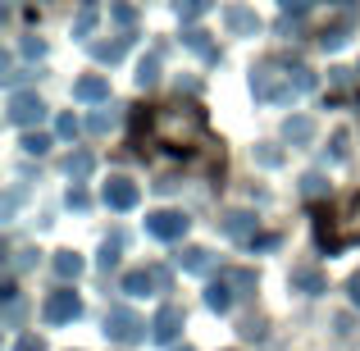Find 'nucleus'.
<instances>
[{"label": "nucleus", "mask_w": 360, "mask_h": 351, "mask_svg": "<svg viewBox=\"0 0 360 351\" xmlns=\"http://www.w3.org/2000/svg\"><path fill=\"white\" fill-rule=\"evenodd\" d=\"M224 23H229V32H238V37H255V32H260V14L246 9V5H229V9H224Z\"/></svg>", "instance_id": "10"}, {"label": "nucleus", "mask_w": 360, "mask_h": 351, "mask_svg": "<svg viewBox=\"0 0 360 351\" xmlns=\"http://www.w3.org/2000/svg\"><path fill=\"white\" fill-rule=\"evenodd\" d=\"M23 55H27V60H41V55H46V42H41V37H27V42H23Z\"/></svg>", "instance_id": "31"}, {"label": "nucleus", "mask_w": 360, "mask_h": 351, "mask_svg": "<svg viewBox=\"0 0 360 351\" xmlns=\"http://www.w3.org/2000/svg\"><path fill=\"white\" fill-rule=\"evenodd\" d=\"M123 292H128V297H146V292H160V288H155V274H150V264H146V269L123 274Z\"/></svg>", "instance_id": "17"}, {"label": "nucleus", "mask_w": 360, "mask_h": 351, "mask_svg": "<svg viewBox=\"0 0 360 351\" xmlns=\"http://www.w3.org/2000/svg\"><path fill=\"white\" fill-rule=\"evenodd\" d=\"M224 279H229L238 292H255V269H229Z\"/></svg>", "instance_id": "28"}, {"label": "nucleus", "mask_w": 360, "mask_h": 351, "mask_svg": "<svg viewBox=\"0 0 360 351\" xmlns=\"http://www.w3.org/2000/svg\"><path fill=\"white\" fill-rule=\"evenodd\" d=\"M187 229H192V219L183 210H150L146 215V233L160 237V242H178V237H187Z\"/></svg>", "instance_id": "5"}, {"label": "nucleus", "mask_w": 360, "mask_h": 351, "mask_svg": "<svg viewBox=\"0 0 360 351\" xmlns=\"http://www.w3.org/2000/svg\"><path fill=\"white\" fill-rule=\"evenodd\" d=\"M233 297H238V292H233V283L224 279V274H219V279L210 283V288H205V306H210L214 315H224V310L233 306Z\"/></svg>", "instance_id": "15"}, {"label": "nucleus", "mask_w": 360, "mask_h": 351, "mask_svg": "<svg viewBox=\"0 0 360 351\" xmlns=\"http://www.w3.org/2000/svg\"><path fill=\"white\" fill-rule=\"evenodd\" d=\"M101 196H105L110 210H132V205L141 201V187H137V183H128V178H110Z\"/></svg>", "instance_id": "9"}, {"label": "nucleus", "mask_w": 360, "mask_h": 351, "mask_svg": "<svg viewBox=\"0 0 360 351\" xmlns=\"http://www.w3.org/2000/svg\"><path fill=\"white\" fill-rule=\"evenodd\" d=\"M0 297H5V306H9V301H18V288H14V279H5V288H0Z\"/></svg>", "instance_id": "39"}, {"label": "nucleus", "mask_w": 360, "mask_h": 351, "mask_svg": "<svg viewBox=\"0 0 360 351\" xmlns=\"http://www.w3.org/2000/svg\"><path fill=\"white\" fill-rule=\"evenodd\" d=\"M69 178L73 183H82V178H91V169H96V155H91V151H78V155H69Z\"/></svg>", "instance_id": "21"}, {"label": "nucleus", "mask_w": 360, "mask_h": 351, "mask_svg": "<svg viewBox=\"0 0 360 351\" xmlns=\"http://www.w3.org/2000/svg\"><path fill=\"white\" fill-rule=\"evenodd\" d=\"M91 27H96V5H82L73 18V37H91Z\"/></svg>", "instance_id": "27"}, {"label": "nucleus", "mask_w": 360, "mask_h": 351, "mask_svg": "<svg viewBox=\"0 0 360 351\" xmlns=\"http://www.w3.org/2000/svg\"><path fill=\"white\" fill-rule=\"evenodd\" d=\"M174 5H178V18H183V23H192V18H201L214 0H174Z\"/></svg>", "instance_id": "25"}, {"label": "nucleus", "mask_w": 360, "mask_h": 351, "mask_svg": "<svg viewBox=\"0 0 360 351\" xmlns=\"http://www.w3.org/2000/svg\"><path fill=\"white\" fill-rule=\"evenodd\" d=\"M87 192H82V187H73V192H69V210H87Z\"/></svg>", "instance_id": "36"}, {"label": "nucleus", "mask_w": 360, "mask_h": 351, "mask_svg": "<svg viewBox=\"0 0 360 351\" xmlns=\"http://www.w3.org/2000/svg\"><path fill=\"white\" fill-rule=\"evenodd\" d=\"M73 96L87 101V106H96V101H110V82L101 78V73H87V78L73 82Z\"/></svg>", "instance_id": "12"}, {"label": "nucleus", "mask_w": 360, "mask_h": 351, "mask_svg": "<svg viewBox=\"0 0 360 351\" xmlns=\"http://www.w3.org/2000/svg\"><path fill=\"white\" fill-rule=\"evenodd\" d=\"M105 333L115 338V343L123 347H132V343H141L146 338V324H141L132 310H123V306H110V315H105Z\"/></svg>", "instance_id": "4"}, {"label": "nucleus", "mask_w": 360, "mask_h": 351, "mask_svg": "<svg viewBox=\"0 0 360 351\" xmlns=\"http://www.w3.org/2000/svg\"><path fill=\"white\" fill-rule=\"evenodd\" d=\"M18 146H23L27 155H46V151H51V137H46V132H32V128H27Z\"/></svg>", "instance_id": "26"}, {"label": "nucleus", "mask_w": 360, "mask_h": 351, "mask_svg": "<svg viewBox=\"0 0 360 351\" xmlns=\"http://www.w3.org/2000/svg\"><path fill=\"white\" fill-rule=\"evenodd\" d=\"M174 351H196V347H174Z\"/></svg>", "instance_id": "42"}, {"label": "nucleus", "mask_w": 360, "mask_h": 351, "mask_svg": "<svg viewBox=\"0 0 360 351\" xmlns=\"http://www.w3.org/2000/svg\"><path fill=\"white\" fill-rule=\"evenodd\" d=\"M55 274H60L64 283L78 279V274H82V255L78 251H55Z\"/></svg>", "instance_id": "20"}, {"label": "nucleus", "mask_w": 360, "mask_h": 351, "mask_svg": "<svg viewBox=\"0 0 360 351\" xmlns=\"http://www.w3.org/2000/svg\"><path fill=\"white\" fill-rule=\"evenodd\" d=\"M315 87V73L306 69V64H297V69H278V64H260V69L251 73V91L255 101H274V106H288L292 96H301V91Z\"/></svg>", "instance_id": "3"}, {"label": "nucleus", "mask_w": 360, "mask_h": 351, "mask_svg": "<svg viewBox=\"0 0 360 351\" xmlns=\"http://www.w3.org/2000/svg\"><path fill=\"white\" fill-rule=\"evenodd\" d=\"M219 224H224V233H229V237H238V242L255 237V215H251V210H229Z\"/></svg>", "instance_id": "14"}, {"label": "nucleus", "mask_w": 360, "mask_h": 351, "mask_svg": "<svg viewBox=\"0 0 360 351\" xmlns=\"http://www.w3.org/2000/svg\"><path fill=\"white\" fill-rule=\"evenodd\" d=\"M251 246H255V251H274V246H278V233H260V237H251Z\"/></svg>", "instance_id": "33"}, {"label": "nucleus", "mask_w": 360, "mask_h": 351, "mask_svg": "<svg viewBox=\"0 0 360 351\" xmlns=\"http://www.w3.org/2000/svg\"><path fill=\"white\" fill-rule=\"evenodd\" d=\"M292 292H306V297H319V292H328V279L315 269V264H297V269H292Z\"/></svg>", "instance_id": "11"}, {"label": "nucleus", "mask_w": 360, "mask_h": 351, "mask_svg": "<svg viewBox=\"0 0 360 351\" xmlns=\"http://www.w3.org/2000/svg\"><path fill=\"white\" fill-rule=\"evenodd\" d=\"M352 301H356V310H360V274L352 279Z\"/></svg>", "instance_id": "41"}, {"label": "nucleus", "mask_w": 360, "mask_h": 351, "mask_svg": "<svg viewBox=\"0 0 360 351\" xmlns=\"http://www.w3.org/2000/svg\"><path fill=\"white\" fill-rule=\"evenodd\" d=\"M128 42H132V32H123L119 42H101V46H96V60H101V64H119L123 51H128Z\"/></svg>", "instance_id": "22"}, {"label": "nucleus", "mask_w": 360, "mask_h": 351, "mask_svg": "<svg viewBox=\"0 0 360 351\" xmlns=\"http://www.w3.org/2000/svg\"><path fill=\"white\" fill-rule=\"evenodd\" d=\"M115 123H119V110H110V106H105V110H96V115H91V123H87V128L96 132V137H105V132L115 128Z\"/></svg>", "instance_id": "24"}, {"label": "nucleus", "mask_w": 360, "mask_h": 351, "mask_svg": "<svg viewBox=\"0 0 360 351\" xmlns=\"http://www.w3.org/2000/svg\"><path fill=\"white\" fill-rule=\"evenodd\" d=\"M146 128L160 146L178 151V155H183V151H196L205 141V115L196 106H160L155 115L146 119Z\"/></svg>", "instance_id": "1"}, {"label": "nucleus", "mask_w": 360, "mask_h": 351, "mask_svg": "<svg viewBox=\"0 0 360 351\" xmlns=\"http://www.w3.org/2000/svg\"><path fill=\"white\" fill-rule=\"evenodd\" d=\"M210 264H214V255L205 246H183V255H178V269H187V274H210Z\"/></svg>", "instance_id": "16"}, {"label": "nucleus", "mask_w": 360, "mask_h": 351, "mask_svg": "<svg viewBox=\"0 0 360 351\" xmlns=\"http://www.w3.org/2000/svg\"><path fill=\"white\" fill-rule=\"evenodd\" d=\"M41 119H46V101L37 96V91H14V96H9V123L37 128Z\"/></svg>", "instance_id": "7"}, {"label": "nucleus", "mask_w": 360, "mask_h": 351, "mask_svg": "<svg viewBox=\"0 0 360 351\" xmlns=\"http://www.w3.org/2000/svg\"><path fill=\"white\" fill-rule=\"evenodd\" d=\"M78 128H82L78 115H60L55 119V132H60V137H78Z\"/></svg>", "instance_id": "30"}, {"label": "nucleus", "mask_w": 360, "mask_h": 351, "mask_svg": "<svg viewBox=\"0 0 360 351\" xmlns=\"http://www.w3.org/2000/svg\"><path fill=\"white\" fill-rule=\"evenodd\" d=\"M278 9H283V14H306L310 0H278Z\"/></svg>", "instance_id": "35"}, {"label": "nucleus", "mask_w": 360, "mask_h": 351, "mask_svg": "<svg viewBox=\"0 0 360 351\" xmlns=\"http://www.w3.org/2000/svg\"><path fill=\"white\" fill-rule=\"evenodd\" d=\"M255 160H260V165H269V169H274V165H278L283 155H278V151H274V146H255Z\"/></svg>", "instance_id": "34"}, {"label": "nucleus", "mask_w": 360, "mask_h": 351, "mask_svg": "<svg viewBox=\"0 0 360 351\" xmlns=\"http://www.w3.org/2000/svg\"><path fill=\"white\" fill-rule=\"evenodd\" d=\"M283 137H288L292 146H310V141H315V119L310 115H292L288 123H283Z\"/></svg>", "instance_id": "13"}, {"label": "nucleus", "mask_w": 360, "mask_h": 351, "mask_svg": "<svg viewBox=\"0 0 360 351\" xmlns=\"http://www.w3.org/2000/svg\"><path fill=\"white\" fill-rule=\"evenodd\" d=\"M315 237L328 255L356 246L360 242V192L347 196V201H338V205H319L315 210Z\"/></svg>", "instance_id": "2"}, {"label": "nucleus", "mask_w": 360, "mask_h": 351, "mask_svg": "<svg viewBox=\"0 0 360 351\" xmlns=\"http://www.w3.org/2000/svg\"><path fill=\"white\" fill-rule=\"evenodd\" d=\"M324 187H328V183H324L319 174H306V178H301V192H306L310 201H315V196H324Z\"/></svg>", "instance_id": "29"}, {"label": "nucleus", "mask_w": 360, "mask_h": 351, "mask_svg": "<svg viewBox=\"0 0 360 351\" xmlns=\"http://www.w3.org/2000/svg\"><path fill=\"white\" fill-rule=\"evenodd\" d=\"M160 82V55H146V60L137 64V87L146 91V87H155Z\"/></svg>", "instance_id": "23"}, {"label": "nucleus", "mask_w": 360, "mask_h": 351, "mask_svg": "<svg viewBox=\"0 0 360 351\" xmlns=\"http://www.w3.org/2000/svg\"><path fill=\"white\" fill-rule=\"evenodd\" d=\"M150 274H155V288L169 292V269H165V264H150Z\"/></svg>", "instance_id": "38"}, {"label": "nucleus", "mask_w": 360, "mask_h": 351, "mask_svg": "<svg viewBox=\"0 0 360 351\" xmlns=\"http://www.w3.org/2000/svg\"><path fill=\"white\" fill-rule=\"evenodd\" d=\"M14 351H46V343H41V338H18Z\"/></svg>", "instance_id": "37"}, {"label": "nucleus", "mask_w": 360, "mask_h": 351, "mask_svg": "<svg viewBox=\"0 0 360 351\" xmlns=\"http://www.w3.org/2000/svg\"><path fill=\"white\" fill-rule=\"evenodd\" d=\"M41 315H46V324H73V319L82 315V301H78V292H73V288H60V292H51V297H46V306H41Z\"/></svg>", "instance_id": "6"}, {"label": "nucleus", "mask_w": 360, "mask_h": 351, "mask_svg": "<svg viewBox=\"0 0 360 351\" xmlns=\"http://www.w3.org/2000/svg\"><path fill=\"white\" fill-rule=\"evenodd\" d=\"M183 42L192 46L196 55H205V60H219V51H214V42H210V32H205V27H187Z\"/></svg>", "instance_id": "18"}, {"label": "nucleus", "mask_w": 360, "mask_h": 351, "mask_svg": "<svg viewBox=\"0 0 360 351\" xmlns=\"http://www.w3.org/2000/svg\"><path fill=\"white\" fill-rule=\"evenodd\" d=\"M115 18H119L123 27H132V23H137V9H132V5H123V0H119V5H115Z\"/></svg>", "instance_id": "32"}, {"label": "nucleus", "mask_w": 360, "mask_h": 351, "mask_svg": "<svg viewBox=\"0 0 360 351\" xmlns=\"http://www.w3.org/2000/svg\"><path fill=\"white\" fill-rule=\"evenodd\" d=\"M183 306H174V301H165V306L155 310V319H150V338L155 343H174L178 338V328H183Z\"/></svg>", "instance_id": "8"}, {"label": "nucleus", "mask_w": 360, "mask_h": 351, "mask_svg": "<svg viewBox=\"0 0 360 351\" xmlns=\"http://www.w3.org/2000/svg\"><path fill=\"white\" fill-rule=\"evenodd\" d=\"M333 155H338V160L347 155V132H338V137H333Z\"/></svg>", "instance_id": "40"}, {"label": "nucleus", "mask_w": 360, "mask_h": 351, "mask_svg": "<svg viewBox=\"0 0 360 351\" xmlns=\"http://www.w3.org/2000/svg\"><path fill=\"white\" fill-rule=\"evenodd\" d=\"M352 23H356V14H347L342 23H333V27H324V32H319V46H324V51H338V46L347 42V32H352Z\"/></svg>", "instance_id": "19"}]
</instances>
